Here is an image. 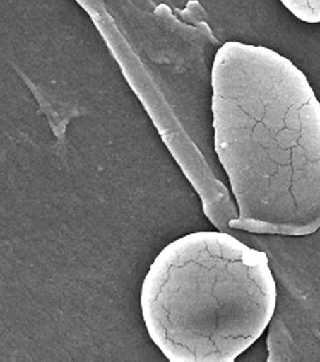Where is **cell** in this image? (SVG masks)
Masks as SVG:
<instances>
[{
  "label": "cell",
  "mask_w": 320,
  "mask_h": 362,
  "mask_svg": "<svg viewBox=\"0 0 320 362\" xmlns=\"http://www.w3.org/2000/svg\"><path fill=\"white\" fill-rule=\"evenodd\" d=\"M292 15L308 24L320 23V0H280Z\"/></svg>",
  "instance_id": "3"
},
{
  "label": "cell",
  "mask_w": 320,
  "mask_h": 362,
  "mask_svg": "<svg viewBox=\"0 0 320 362\" xmlns=\"http://www.w3.org/2000/svg\"><path fill=\"white\" fill-rule=\"evenodd\" d=\"M277 286L268 255L222 230L197 231L158 254L143 279L148 336L171 362H233L271 323Z\"/></svg>",
  "instance_id": "2"
},
{
  "label": "cell",
  "mask_w": 320,
  "mask_h": 362,
  "mask_svg": "<svg viewBox=\"0 0 320 362\" xmlns=\"http://www.w3.org/2000/svg\"><path fill=\"white\" fill-rule=\"evenodd\" d=\"M213 146L238 216L230 230L301 236L320 228V102L268 47L230 41L212 68Z\"/></svg>",
  "instance_id": "1"
}]
</instances>
